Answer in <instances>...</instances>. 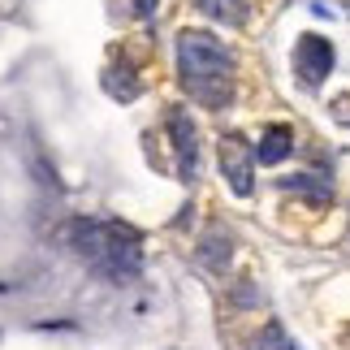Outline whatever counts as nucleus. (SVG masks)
Here are the masks:
<instances>
[{"label":"nucleus","mask_w":350,"mask_h":350,"mask_svg":"<svg viewBox=\"0 0 350 350\" xmlns=\"http://www.w3.org/2000/svg\"><path fill=\"white\" fill-rule=\"evenodd\" d=\"M156 9H160V0H134V13H139L143 22H152V18H156Z\"/></svg>","instance_id":"1a4fd4ad"},{"label":"nucleus","mask_w":350,"mask_h":350,"mask_svg":"<svg viewBox=\"0 0 350 350\" xmlns=\"http://www.w3.org/2000/svg\"><path fill=\"white\" fill-rule=\"evenodd\" d=\"M199 13L221 26H242L247 22V0H195Z\"/></svg>","instance_id":"0eeeda50"},{"label":"nucleus","mask_w":350,"mask_h":350,"mask_svg":"<svg viewBox=\"0 0 350 350\" xmlns=\"http://www.w3.org/2000/svg\"><path fill=\"white\" fill-rule=\"evenodd\" d=\"M65 247L83 260L96 277L126 286L139 277L143 268V238L139 230H130L126 221H100V217H83L65 225Z\"/></svg>","instance_id":"f257e3e1"},{"label":"nucleus","mask_w":350,"mask_h":350,"mask_svg":"<svg viewBox=\"0 0 350 350\" xmlns=\"http://www.w3.org/2000/svg\"><path fill=\"white\" fill-rule=\"evenodd\" d=\"M333 44L325 35H303L299 48H294V74L303 78V87H320L333 74Z\"/></svg>","instance_id":"39448f33"},{"label":"nucleus","mask_w":350,"mask_h":350,"mask_svg":"<svg viewBox=\"0 0 350 350\" xmlns=\"http://www.w3.org/2000/svg\"><path fill=\"white\" fill-rule=\"evenodd\" d=\"M221 173L230 182V191L238 199H247L255 191V147L242 134H221Z\"/></svg>","instance_id":"7ed1b4c3"},{"label":"nucleus","mask_w":350,"mask_h":350,"mask_svg":"<svg viewBox=\"0 0 350 350\" xmlns=\"http://www.w3.org/2000/svg\"><path fill=\"white\" fill-rule=\"evenodd\" d=\"M290 152H294V130L277 121V126H268L264 139L255 143V165H281Z\"/></svg>","instance_id":"423d86ee"},{"label":"nucleus","mask_w":350,"mask_h":350,"mask_svg":"<svg viewBox=\"0 0 350 350\" xmlns=\"http://www.w3.org/2000/svg\"><path fill=\"white\" fill-rule=\"evenodd\" d=\"M178 74L204 109H225L234 96V52L208 31L178 35Z\"/></svg>","instance_id":"f03ea898"},{"label":"nucleus","mask_w":350,"mask_h":350,"mask_svg":"<svg viewBox=\"0 0 350 350\" xmlns=\"http://www.w3.org/2000/svg\"><path fill=\"white\" fill-rule=\"evenodd\" d=\"M165 126H169V139H173V156H178V178L195 182L199 178V130H195L191 113H186V109H169Z\"/></svg>","instance_id":"20e7f679"},{"label":"nucleus","mask_w":350,"mask_h":350,"mask_svg":"<svg viewBox=\"0 0 350 350\" xmlns=\"http://www.w3.org/2000/svg\"><path fill=\"white\" fill-rule=\"evenodd\" d=\"M255 350H294V346H286V338H281V329H277V325H268V329H264V338L255 342Z\"/></svg>","instance_id":"6e6552de"}]
</instances>
